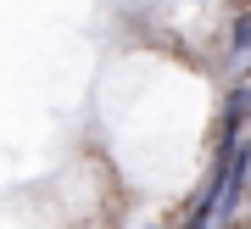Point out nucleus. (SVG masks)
<instances>
[{"label": "nucleus", "mask_w": 251, "mask_h": 229, "mask_svg": "<svg viewBox=\"0 0 251 229\" xmlns=\"http://www.w3.org/2000/svg\"><path fill=\"white\" fill-rule=\"evenodd\" d=\"M246 201H251V185H246Z\"/></svg>", "instance_id": "nucleus-4"}, {"label": "nucleus", "mask_w": 251, "mask_h": 229, "mask_svg": "<svg viewBox=\"0 0 251 229\" xmlns=\"http://www.w3.org/2000/svg\"><path fill=\"white\" fill-rule=\"evenodd\" d=\"M246 185H251V140H234L229 151H218V168H212V179H206V190L196 201V224H206V229L229 224Z\"/></svg>", "instance_id": "nucleus-1"}, {"label": "nucleus", "mask_w": 251, "mask_h": 229, "mask_svg": "<svg viewBox=\"0 0 251 229\" xmlns=\"http://www.w3.org/2000/svg\"><path fill=\"white\" fill-rule=\"evenodd\" d=\"M246 123H251V89L234 84V89H229V112H224V145H218V151H229L234 140H240Z\"/></svg>", "instance_id": "nucleus-2"}, {"label": "nucleus", "mask_w": 251, "mask_h": 229, "mask_svg": "<svg viewBox=\"0 0 251 229\" xmlns=\"http://www.w3.org/2000/svg\"><path fill=\"white\" fill-rule=\"evenodd\" d=\"M251 51V11H240V23H234V56Z\"/></svg>", "instance_id": "nucleus-3"}]
</instances>
